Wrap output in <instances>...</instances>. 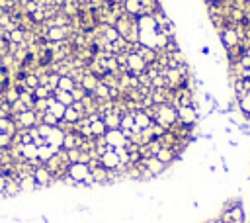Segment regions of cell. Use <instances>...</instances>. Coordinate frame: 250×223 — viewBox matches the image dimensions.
Returning a JSON list of instances; mask_svg holds the SVG:
<instances>
[{
	"mask_svg": "<svg viewBox=\"0 0 250 223\" xmlns=\"http://www.w3.org/2000/svg\"><path fill=\"white\" fill-rule=\"evenodd\" d=\"M153 122H157L159 126H162L168 131L178 124V112H176V108L172 104H161V106H157Z\"/></svg>",
	"mask_w": 250,
	"mask_h": 223,
	"instance_id": "1",
	"label": "cell"
},
{
	"mask_svg": "<svg viewBox=\"0 0 250 223\" xmlns=\"http://www.w3.org/2000/svg\"><path fill=\"white\" fill-rule=\"evenodd\" d=\"M176 112H178V122L182 126L194 128V126L199 124V112H197L196 106H178Z\"/></svg>",
	"mask_w": 250,
	"mask_h": 223,
	"instance_id": "2",
	"label": "cell"
},
{
	"mask_svg": "<svg viewBox=\"0 0 250 223\" xmlns=\"http://www.w3.org/2000/svg\"><path fill=\"white\" fill-rule=\"evenodd\" d=\"M88 174H90L88 165H84V163H72V165H69L67 176H71V178L76 182V186H82V182L86 180Z\"/></svg>",
	"mask_w": 250,
	"mask_h": 223,
	"instance_id": "3",
	"label": "cell"
},
{
	"mask_svg": "<svg viewBox=\"0 0 250 223\" xmlns=\"http://www.w3.org/2000/svg\"><path fill=\"white\" fill-rule=\"evenodd\" d=\"M34 178H36V182H37V188H47V186H51V184L55 182L53 174L45 168V165H43V163H41V165H37V167L34 168Z\"/></svg>",
	"mask_w": 250,
	"mask_h": 223,
	"instance_id": "4",
	"label": "cell"
},
{
	"mask_svg": "<svg viewBox=\"0 0 250 223\" xmlns=\"http://www.w3.org/2000/svg\"><path fill=\"white\" fill-rule=\"evenodd\" d=\"M141 165L155 176V178H159V176H162L166 170H168V167L166 165H162L157 157H149V159H141Z\"/></svg>",
	"mask_w": 250,
	"mask_h": 223,
	"instance_id": "5",
	"label": "cell"
},
{
	"mask_svg": "<svg viewBox=\"0 0 250 223\" xmlns=\"http://www.w3.org/2000/svg\"><path fill=\"white\" fill-rule=\"evenodd\" d=\"M100 165H102L104 168H107V170H117V168L121 167V161H119V157H117L115 149L107 147V151L100 157Z\"/></svg>",
	"mask_w": 250,
	"mask_h": 223,
	"instance_id": "6",
	"label": "cell"
},
{
	"mask_svg": "<svg viewBox=\"0 0 250 223\" xmlns=\"http://www.w3.org/2000/svg\"><path fill=\"white\" fill-rule=\"evenodd\" d=\"M104 139H106V143H107L111 149L125 147V143H127V137H125V133H123L121 130H111V131H106Z\"/></svg>",
	"mask_w": 250,
	"mask_h": 223,
	"instance_id": "7",
	"label": "cell"
},
{
	"mask_svg": "<svg viewBox=\"0 0 250 223\" xmlns=\"http://www.w3.org/2000/svg\"><path fill=\"white\" fill-rule=\"evenodd\" d=\"M155 157H157V159H159L162 165H166L168 168H170V167H172V165H174V163L180 159V157L176 155V151H174V149H168V147H161V151H159Z\"/></svg>",
	"mask_w": 250,
	"mask_h": 223,
	"instance_id": "8",
	"label": "cell"
},
{
	"mask_svg": "<svg viewBox=\"0 0 250 223\" xmlns=\"http://www.w3.org/2000/svg\"><path fill=\"white\" fill-rule=\"evenodd\" d=\"M98 82H100V78H98L96 74H92L90 71H86V73L82 74V78H80V82H78V84H80L88 94H92V92H94V88L98 86Z\"/></svg>",
	"mask_w": 250,
	"mask_h": 223,
	"instance_id": "9",
	"label": "cell"
},
{
	"mask_svg": "<svg viewBox=\"0 0 250 223\" xmlns=\"http://www.w3.org/2000/svg\"><path fill=\"white\" fill-rule=\"evenodd\" d=\"M121 6H123V14H129L135 18L141 16V0H123Z\"/></svg>",
	"mask_w": 250,
	"mask_h": 223,
	"instance_id": "10",
	"label": "cell"
},
{
	"mask_svg": "<svg viewBox=\"0 0 250 223\" xmlns=\"http://www.w3.org/2000/svg\"><path fill=\"white\" fill-rule=\"evenodd\" d=\"M234 102H236V108L248 118V116H250V92H244L242 96L234 98Z\"/></svg>",
	"mask_w": 250,
	"mask_h": 223,
	"instance_id": "11",
	"label": "cell"
},
{
	"mask_svg": "<svg viewBox=\"0 0 250 223\" xmlns=\"http://www.w3.org/2000/svg\"><path fill=\"white\" fill-rule=\"evenodd\" d=\"M82 118H84V116L80 114V112H78V110H74L72 106L65 108V116H63V120H65L67 124H72V126H74V124H78V122H80Z\"/></svg>",
	"mask_w": 250,
	"mask_h": 223,
	"instance_id": "12",
	"label": "cell"
},
{
	"mask_svg": "<svg viewBox=\"0 0 250 223\" xmlns=\"http://www.w3.org/2000/svg\"><path fill=\"white\" fill-rule=\"evenodd\" d=\"M74 86H76V82H74V78H72V76H69V74H63V76H59V86H57V90H63V92H71Z\"/></svg>",
	"mask_w": 250,
	"mask_h": 223,
	"instance_id": "13",
	"label": "cell"
},
{
	"mask_svg": "<svg viewBox=\"0 0 250 223\" xmlns=\"http://www.w3.org/2000/svg\"><path fill=\"white\" fill-rule=\"evenodd\" d=\"M53 98L59 102V104H63L65 108H69V106H72V96H71V92H63V90H55L53 92Z\"/></svg>",
	"mask_w": 250,
	"mask_h": 223,
	"instance_id": "14",
	"label": "cell"
},
{
	"mask_svg": "<svg viewBox=\"0 0 250 223\" xmlns=\"http://www.w3.org/2000/svg\"><path fill=\"white\" fill-rule=\"evenodd\" d=\"M51 96H53V92H51L47 86H41V84H39V86L34 88V98H36V100H49Z\"/></svg>",
	"mask_w": 250,
	"mask_h": 223,
	"instance_id": "15",
	"label": "cell"
},
{
	"mask_svg": "<svg viewBox=\"0 0 250 223\" xmlns=\"http://www.w3.org/2000/svg\"><path fill=\"white\" fill-rule=\"evenodd\" d=\"M39 118H41V124H45V126H49V128H57V126H59V122H61L57 116H53V114H51L49 110L45 112V114H41Z\"/></svg>",
	"mask_w": 250,
	"mask_h": 223,
	"instance_id": "16",
	"label": "cell"
},
{
	"mask_svg": "<svg viewBox=\"0 0 250 223\" xmlns=\"http://www.w3.org/2000/svg\"><path fill=\"white\" fill-rule=\"evenodd\" d=\"M6 174H0V198H4V190H6Z\"/></svg>",
	"mask_w": 250,
	"mask_h": 223,
	"instance_id": "17",
	"label": "cell"
},
{
	"mask_svg": "<svg viewBox=\"0 0 250 223\" xmlns=\"http://www.w3.org/2000/svg\"><path fill=\"white\" fill-rule=\"evenodd\" d=\"M244 78H246V80H250V67L244 71Z\"/></svg>",
	"mask_w": 250,
	"mask_h": 223,
	"instance_id": "18",
	"label": "cell"
}]
</instances>
